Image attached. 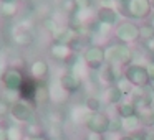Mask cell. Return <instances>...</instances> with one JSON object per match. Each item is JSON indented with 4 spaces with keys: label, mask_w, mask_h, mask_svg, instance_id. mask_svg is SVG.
Returning a JSON list of instances; mask_svg holds the SVG:
<instances>
[{
    "label": "cell",
    "mask_w": 154,
    "mask_h": 140,
    "mask_svg": "<svg viewBox=\"0 0 154 140\" xmlns=\"http://www.w3.org/2000/svg\"><path fill=\"white\" fill-rule=\"evenodd\" d=\"M137 115L141 117V122H143L144 127H154V109L149 107V109H144L141 112H137Z\"/></svg>",
    "instance_id": "d6986e66"
},
{
    "label": "cell",
    "mask_w": 154,
    "mask_h": 140,
    "mask_svg": "<svg viewBox=\"0 0 154 140\" xmlns=\"http://www.w3.org/2000/svg\"><path fill=\"white\" fill-rule=\"evenodd\" d=\"M116 86H118V87H119V89H121V92H123L124 96H133L134 89H136V87H134L133 84H131V83H129V81H128V79H126V77H124V76H121L119 79H118Z\"/></svg>",
    "instance_id": "ffe728a7"
},
{
    "label": "cell",
    "mask_w": 154,
    "mask_h": 140,
    "mask_svg": "<svg viewBox=\"0 0 154 140\" xmlns=\"http://www.w3.org/2000/svg\"><path fill=\"white\" fill-rule=\"evenodd\" d=\"M93 2L94 0H76L78 10H90L93 7Z\"/></svg>",
    "instance_id": "603a6c76"
},
{
    "label": "cell",
    "mask_w": 154,
    "mask_h": 140,
    "mask_svg": "<svg viewBox=\"0 0 154 140\" xmlns=\"http://www.w3.org/2000/svg\"><path fill=\"white\" fill-rule=\"evenodd\" d=\"M116 140H134V137H133V135H128V133H126V135H121V137H118Z\"/></svg>",
    "instance_id": "484cf974"
},
{
    "label": "cell",
    "mask_w": 154,
    "mask_h": 140,
    "mask_svg": "<svg viewBox=\"0 0 154 140\" xmlns=\"http://www.w3.org/2000/svg\"><path fill=\"white\" fill-rule=\"evenodd\" d=\"M4 83H5V86H7L8 89L15 91V89H20V87L23 86L25 79H23V76H22L20 71L12 68V69H8L7 73L4 74Z\"/></svg>",
    "instance_id": "30bf717a"
},
{
    "label": "cell",
    "mask_w": 154,
    "mask_h": 140,
    "mask_svg": "<svg viewBox=\"0 0 154 140\" xmlns=\"http://www.w3.org/2000/svg\"><path fill=\"white\" fill-rule=\"evenodd\" d=\"M30 140H48L47 137H43V135H37V137H32Z\"/></svg>",
    "instance_id": "4316f807"
},
{
    "label": "cell",
    "mask_w": 154,
    "mask_h": 140,
    "mask_svg": "<svg viewBox=\"0 0 154 140\" xmlns=\"http://www.w3.org/2000/svg\"><path fill=\"white\" fill-rule=\"evenodd\" d=\"M151 12H152L151 0H129L124 17L133 20H146L147 17H151Z\"/></svg>",
    "instance_id": "8992f818"
},
{
    "label": "cell",
    "mask_w": 154,
    "mask_h": 140,
    "mask_svg": "<svg viewBox=\"0 0 154 140\" xmlns=\"http://www.w3.org/2000/svg\"><path fill=\"white\" fill-rule=\"evenodd\" d=\"M121 76H123V71H121V68L109 66V64H106V66H104L103 69L100 71V79H101V83H103L106 87L116 84L118 79H119Z\"/></svg>",
    "instance_id": "ba28073f"
},
{
    "label": "cell",
    "mask_w": 154,
    "mask_h": 140,
    "mask_svg": "<svg viewBox=\"0 0 154 140\" xmlns=\"http://www.w3.org/2000/svg\"><path fill=\"white\" fill-rule=\"evenodd\" d=\"M83 120L90 132L101 133V135L109 132V115L104 112H86Z\"/></svg>",
    "instance_id": "277c9868"
},
{
    "label": "cell",
    "mask_w": 154,
    "mask_h": 140,
    "mask_svg": "<svg viewBox=\"0 0 154 140\" xmlns=\"http://www.w3.org/2000/svg\"><path fill=\"white\" fill-rule=\"evenodd\" d=\"M123 132V125H121V117H109V133H118Z\"/></svg>",
    "instance_id": "44dd1931"
},
{
    "label": "cell",
    "mask_w": 154,
    "mask_h": 140,
    "mask_svg": "<svg viewBox=\"0 0 154 140\" xmlns=\"http://www.w3.org/2000/svg\"><path fill=\"white\" fill-rule=\"evenodd\" d=\"M144 46H146V50H147V53H149V54H154V40L146 41V43H144Z\"/></svg>",
    "instance_id": "d4e9b609"
},
{
    "label": "cell",
    "mask_w": 154,
    "mask_h": 140,
    "mask_svg": "<svg viewBox=\"0 0 154 140\" xmlns=\"http://www.w3.org/2000/svg\"><path fill=\"white\" fill-rule=\"evenodd\" d=\"M83 61L90 71H101L106 64L104 48L98 46V45H90L83 51Z\"/></svg>",
    "instance_id": "3957f363"
},
{
    "label": "cell",
    "mask_w": 154,
    "mask_h": 140,
    "mask_svg": "<svg viewBox=\"0 0 154 140\" xmlns=\"http://www.w3.org/2000/svg\"><path fill=\"white\" fill-rule=\"evenodd\" d=\"M104 58H106V64L109 66H116V68H126L128 64L133 63L134 60V53L128 45L124 43H113L108 45L104 48Z\"/></svg>",
    "instance_id": "6da1fadb"
},
{
    "label": "cell",
    "mask_w": 154,
    "mask_h": 140,
    "mask_svg": "<svg viewBox=\"0 0 154 140\" xmlns=\"http://www.w3.org/2000/svg\"><path fill=\"white\" fill-rule=\"evenodd\" d=\"M81 84L83 83H81L80 76L75 74V73H65L63 76L60 77V86L63 87L68 94H73V92H76V91H80Z\"/></svg>",
    "instance_id": "9c48e42d"
},
{
    "label": "cell",
    "mask_w": 154,
    "mask_h": 140,
    "mask_svg": "<svg viewBox=\"0 0 154 140\" xmlns=\"http://www.w3.org/2000/svg\"><path fill=\"white\" fill-rule=\"evenodd\" d=\"M151 107H152V109H154V99H152V102H151Z\"/></svg>",
    "instance_id": "f546056e"
},
{
    "label": "cell",
    "mask_w": 154,
    "mask_h": 140,
    "mask_svg": "<svg viewBox=\"0 0 154 140\" xmlns=\"http://www.w3.org/2000/svg\"><path fill=\"white\" fill-rule=\"evenodd\" d=\"M104 101H106L109 106L116 107L118 104H121L124 101V94L121 92V89L116 84H113V86H108L106 89H104Z\"/></svg>",
    "instance_id": "8fae6325"
},
{
    "label": "cell",
    "mask_w": 154,
    "mask_h": 140,
    "mask_svg": "<svg viewBox=\"0 0 154 140\" xmlns=\"http://www.w3.org/2000/svg\"><path fill=\"white\" fill-rule=\"evenodd\" d=\"M121 125H123V132H126L128 135H133L134 132L143 129V122H141L139 115H131L121 119Z\"/></svg>",
    "instance_id": "7c38bea8"
},
{
    "label": "cell",
    "mask_w": 154,
    "mask_h": 140,
    "mask_svg": "<svg viewBox=\"0 0 154 140\" xmlns=\"http://www.w3.org/2000/svg\"><path fill=\"white\" fill-rule=\"evenodd\" d=\"M151 7H152V10H154V0H151Z\"/></svg>",
    "instance_id": "f1b7e54d"
},
{
    "label": "cell",
    "mask_w": 154,
    "mask_h": 140,
    "mask_svg": "<svg viewBox=\"0 0 154 140\" xmlns=\"http://www.w3.org/2000/svg\"><path fill=\"white\" fill-rule=\"evenodd\" d=\"M12 115L17 120H30L32 119V109L25 104H15L14 109H12Z\"/></svg>",
    "instance_id": "9a60e30c"
},
{
    "label": "cell",
    "mask_w": 154,
    "mask_h": 140,
    "mask_svg": "<svg viewBox=\"0 0 154 140\" xmlns=\"http://www.w3.org/2000/svg\"><path fill=\"white\" fill-rule=\"evenodd\" d=\"M149 40H154V27L151 23H144L139 27V41L146 43Z\"/></svg>",
    "instance_id": "ac0fdd59"
},
{
    "label": "cell",
    "mask_w": 154,
    "mask_h": 140,
    "mask_svg": "<svg viewBox=\"0 0 154 140\" xmlns=\"http://www.w3.org/2000/svg\"><path fill=\"white\" fill-rule=\"evenodd\" d=\"M114 36L119 43H134L139 40V27L134 22H121L114 30Z\"/></svg>",
    "instance_id": "5b68a950"
},
{
    "label": "cell",
    "mask_w": 154,
    "mask_h": 140,
    "mask_svg": "<svg viewBox=\"0 0 154 140\" xmlns=\"http://www.w3.org/2000/svg\"><path fill=\"white\" fill-rule=\"evenodd\" d=\"M101 99L96 96H88L86 99H85V109L88 110V112H101Z\"/></svg>",
    "instance_id": "e0dca14e"
},
{
    "label": "cell",
    "mask_w": 154,
    "mask_h": 140,
    "mask_svg": "<svg viewBox=\"0 0 154 140\" xmlns=\"http://www.w3.org/2000/svg\"><path fill=\"white\" fill-rule=\"evenodd\" d=\"M146 68H147V76H149L151 84H154V63H149Z\"/></svg>",
    "instance_id": "cb8c5ba5"
},
{
    "label": "cell",
    "mask_w": 154,
    "mask_h": 140,
    "mask_svg": "<svg viewBox=\"0 0 154 140\" xmlns=\"http://www.w3.org/2000/svg\"><path fill=\"white\" fill-rule=\"evenodd\" d=\"M96 18L98 23L106 25V27H114L119 22V12L114 7H98L96 10Z\"/></svg>",
    "instance_id": "52a82bcc"
},
{
    "label": "cell",
    "mask_w": 154,
    "mask_h": 140,
    "mask_svg": "<svg viewBox=\"0 0 154 140\" xmlns=\"http://www.w3.org/2000/svg\"><path fill=\"white\" fill-rule=\"evenodd\" d=\"M149 23H151V25H152V27H154V17H151V18H149Z\"/></svg>",
    "instance_id": "83f0119b"
},
{
    "label": "cell",
    "mask_w": 154,
    "mask_h": 140,
    "mask_svg": "<svg viewBox=\"0 0 154 140\" xmlns=\"http://www.w3.org/2000/svg\"><path fill=\"white\" fill-rule=\"evenodd\" d=\"M123 76L133 84L134 87H144L147 84H151L149 76H147V68L143 66V64L137 63H131L124 68Z\"/></svg>",
    "instance_id": "7a4b0ae2"
},
{
    "label": "cell",
    "mask_w": 154,
    "mask_h": 140,
    "mask_svg": "<svg viewBox=\"0 0 154 140\" xmlns=\"http://www.w3.org/2000/svg\"><path fill=\"white\" fill-rule=\"evenodd\" d=\"M114 109H116V114L121 117V119L131 117V115H137V107H136V104H134L133 101H123V102L118 104Z\"/></svg>",
    "instance_id": "4fadbf2b"
},
{
    "label": "cell",
    "mask_w": 154,
    "mask_h": 140,
    "mask_svg": "<svg viewBox=\"0 0 154 140\" xmlns=\"http://www.w3.org/2000/svg\"><path fill=\"white\" fill-rule=\"evenodd\" d=\"M47 74H48V64L45 63L43 60H38L32 64V76H33L35 79H42V77H45Z\"/></svg>",
    "instance_id": "2e32d148"
},
{
    "label": "cell",
    "mask_w": 154,
    "mask_h": 140,
    "mask_svg": "<svg viewBox=\"0 0 154 140\" xmlns=\"http://www.w3.org/2000/svg\"><path fill=\"white\" fill-rule=\"evenodd\" d=\"M71 53H73V50H71L70 45H66V43H55L53 46H51V54H53V58H57V60H68V58L71 56Z\"/></svg>",
    "instance_id": "5bb4252c"
},
{
    "label": "cell",
    "mask_w": 154,
    "mask_h": 140,
    "mask_svg": "<svg viewBox=\"0 0 154 140\" xmlns=\"http://www.w3.org/2000/svg\"><path fill=\"white\" fill-rule=\"evenodd\" d=\"M63 8L66 12H70V13H73V12L78 10V5H76V0H65L63 2Z\"/></svg>",
    "instance_id": "7402d4cb"
}]
</instances>
